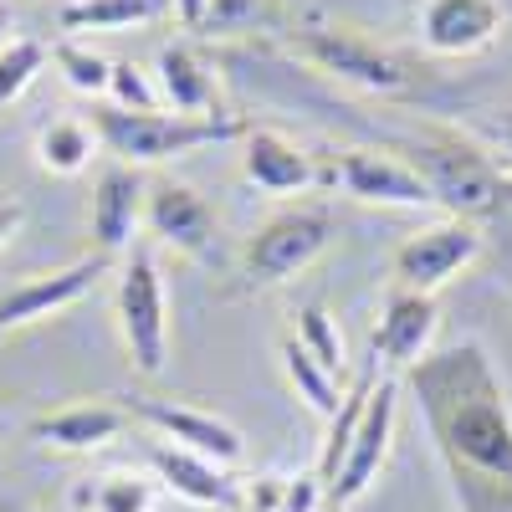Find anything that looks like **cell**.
<instances>
[{
    "label": "cell",
    "mask_w": 512,
    "mask_h": 512,
    "mask_svg": "<svg viewBox=\"0 0 512 512\" xmlns=\"http://www.w3.org/2000/svg\"><path fill=\"white\" fill-rule=\"evenodd\" d=\"M441 456L472 512H512V410L477 344L431 354L415 369Z\"/></svg>",
    "instance_id": "1"
},
{
    "label": "cell",
    "mask_w": 512,
    "mask_h": 512,
    "mask_svg": "<svg viewBox=\"0 0 512 512\" xmlns=\"http://www.w3.org/2000/svg\"><path fill=\"white\" fill-rule=\"evenodd\" d=\"M93 134H98V149L113 154V164H128V169H154V164H169L180 154H195L205 144H226V139H241L246 123H236L231 113L226 118H180V113H123V108H98L93 113Z\"/></svg>",
    "instance_id": "2"
},
{
    "label": "cell",
    "mask_w": 512,
    "mask_h": 512,
    "mask_svg": "<svg viewBox=\"0 0 512 512\" xmlns=\"http://www.w3.org/2000/svg\"><path fill=\"white\" fill-rule=\"evenodd\" d=\"M410 164H415V175L431 185L436 205L456 221L497 216L512 200V180L502 175V164L461 134H425L410 149Z\"/></svg>",
    "instance_id": "3"
},
{
    "label": "cell",
    "mask_w": 512,
    "mask_h": 512,
    "mask_svg": "<svg viewBox=\"0 0 512 512\" xmlns=\"http://www.w3.org/2000/svg\"><path fill=\"white\" fill-rule=\"evenodd\" d=\"M292 52L303 57L308 67L349 82L359 93H374V98H405L415 88V67L410 57L379 47L364 31L354 26H333V21H308L292 31Z\"/></svg>",
    "instance_id": "4"
},
{
    "label": "cell",
    "mask_w": 512,
    "mask_h": 512,
    "mask_svg": "<svg viewBox=\"0 0 512 512\" xmlns=\"http://www.w3.org/2000/svg\"><path fill=\"white\" fill-rule=\"evenodd\" d=\"M113 318H118L128 364L144 379H159L169 369V287L149 251L123 256L118 282H113Z\"/></svg>",
    "instance_id": "5"
},
{
    "label": "cell",
    "mask_w": 512,
    "mask_h": 512,
    "mask_svg": "<svg viewBox=\"0 0 512 512\" xmlns=\"http://www.w3.org/2000/svg\"><path fill=\"white\" fill-rule=\"evenodd\" d=\"M333 210L328 205H292V210H277L267 226H256V236L246 241L241 251V277L246 287H282L292 282L297 272H308L318 256L333 246Z\"/></svg>",
    "instance_id": "6"
},
{
    "label": "cell",
    "mask_w": 512,
    "mask_h": 512,
    "mask_svg": "<svg viewBox=\"0 0 512 512\" xmlns=\"http://www.w3.org/2000/svg\"><path fill=\"white\" fill-rule=\"evenodd\" d=\"M395 431H400V384L395 374L374 384V395L364 405V420L344 451V466L338 477L328 482V512H349L354 502H364L379 482V472L390 466V451H395Z\"/></svg>",
    "instance_id": "7"
},
{
    "label": "cell",
    "mask_w": 512,
    "mask_h": 512,
    "mask_svg": "<svg viewBox=\"0 0 512 512\" xmlns=\"http://www.w3.org/2000/svg\"><path fill=\"white\" fill-rule=\"evenodd\" d=\"M482 256V231L477 221H456V216H441L431 226H420L415 236H405L390 256V277L395 287L405 292H425L436 297L451 277H461Z\"/></svg>",
    "instance_id": "8"
},
{
    "label": "cell",
    "mask_w": 512,
    "mask_h": 512,
    "mask_svg": "<svg viewBox=\"0 0 512 512\" xmlns=\"http://www.w3.org/2000/svg\"><path fill=\"white\" fill-rule=\"evenodd\" d=\"M134 420H144L149 431H159V441L169 446H180V451H195L205 461H216V466H236L246 461V436L236 431L231 420L221 415H210L200 405H180V400H159V395H128L123 405Z\"/></svg>",
    "instance_id": "9"
},
{
    "label": "cell",
    "mask_w": 512,
    "mask_h": 512,
    "mask_svg": "<svg viewBox=\"0 0 512 512\" xmlns=\"http://www.w3.org/2000/svg\"><path fill=\"white\" fill-rule=\"evenodd\" d=\"M328 185L344 190L359 205H390V210H431L436 195L415 175L410 159L379 154V149H344L328 164Z\"/></svg>",
    "instance_id": "10"
},
{
    "label": "cell",
    "mask_w": 512,
    "mask_h": 512,
    "mask_svg": "<svg viewBox=\"0 0 512 512\" xmlns=\"http://www.w3.org/2000/svg\"><path fill=\"white\" fill-rule=\"evenodd\" d=\"M436 333H441V308L436 297L425 292H405V287H390L384 292V308H379V323H374V369L384 374H400V369H420L436 349Z\"/></svg>",
    "instance_id": "11"
},
{
    "label": "cell",
    "mask_w": 512,
    "mask_h": 512,
    "mask_svg": "<svg viewBox=\"0 0 512 512\" xmlns=\"http://www.w3.org/2000/svg\"><path fill=\"white\" fill-rule=\"evenodd\" d=\"M108 272V256H77V262L57 267V272H41V277H26L21 287L0 292V338L16 333V328H31V323H47L67 308H77L82 297L98 287V277Z\"/></svg>",
    "instance_id": "12"
},
{
    "label": "cell",
    "mask_w": 512,
    "mask_h": 512,
    "mask_svg": "<svg viewBox=\"0 0 512 512\" xmlns=\"http://www.w3.org/2000/svg\"><path fill=\"white\" fill-rule=\"evenodd\" d=\"M241 180L262 195H313L328 185V169L282 128H246L241 134Z\"/></svg>",
    "instance_id": "13"
},
{
    "label": "cell",
    "mask_w": 512,
    "mask_h": 512,
    "mask_svg": "<svg viewBox=\"0 0 512 512\" xmlns=\"http://www.w3.org/2000/svg\"><path fill=\"white\" fill-rule=\"evenodd\" d=\"M420 47L431 57H477L507 26L502 0H420Z\"/></svg>",
    "instance_id": "14"
},
{
    "label": "cell",
    "mask_w": 512,
    "mask_h": 512,
    "mask_svg": "<svg viewBox=\"0 0 512 512\" xmlns=\"http://www.w3.org/2000/svg\"><path fill=\"white\" fill-rule=\"evenodd\" d=\"M144 226L175 246L190 262H210L216 256V236H221V221L210 200L195 190V185H180V180H159L149 185V200H144Z\"/></svg>",
    "instance_id": "15"
},
{
    "label": "cell",
    "mask_w": 512,
    "mask_h": 512,
    "mask_svg": "<svg viewBox=\"0 0 512 512\" xmlns=\"http://www.w3.org/2000/svg\"><path fill=\"white\" fill-rule=\"evenodd\" d=\"M144 200H149V185H144V169H128V164H108L103 175L93 180V205H88V231H93V246L98 256H123L134 246V231L144 221Z\"/></svg>",
    "instance_id": "16"
},
{
    "label": "cell",
    "mask_w": 512,
    "mask_h": 512,
    "mask_svg": "<svg viewBox=\"0 0 512 512\" xmlns=\"http://www.w3.org/2000/svg\"><path fill=\"white\" fill-rule=\"evenodd\" d=\"M128 415L123 405L113 400H77V405H62V410H47L31 420V441L41 451H62V456H93L103 446H113L123 431H128Z\"/></svg>",
    "instance_id": "17"
},
{
    "label": "cell",
    "mask_w": 512,
    "mask_h": 512,
    "mask_svg": "<svg viewBox=\"0 0 512 512\" xmlns=\"http://www.w3.org/2000/svg\"><path fill=\"white\" fill-rule=\"evenodd\" d=\"M149 472L159 477L164 492H175L195 507H226L236 512V492H241V477L231 472V466H216V461H205L195 451H180V446H169V441H154L149 446Z\"/></svg>",
    "instance_id": "18"
},
{
    "label": "cell",
    "mask_w": 512,
    "mask_h": 512,
    "mask_svg": "<svg viewBox=\"0 0 512 512\" xmlns=\"http://www.w3.org/2000/svg\"><path fill=\"white\" fill-rule=\"evenodd\" d=\"M154 82H159V103H169V113L180 118H226L221 113V88H216V72H210L195 47L185 41H169L154 57Z\"/></svg>",
    "instance_id": "19"
},
{
    "label": "cell",
    "mask_w": 512,
    "mask_h": 512,
    "mask_svg": "<svg viewBox=\"0 0 512 512\" xmlns=\"http://www.w3.org/2000/svg\"><path fill=\"white\" fill-rule=\"evenodd\" d=\"M164 497L154 472H134V466H113V472L82 477L72 487V512H154Z\"/></svg>",
    "instance_id": "20"
},
{
    "label": "cell",
    "mask_w": 512,
    "mask_h": 512,
    "mask_svg": "<svg viewBox=\"0 0 512 512\" xmlns=\"http://www.w3.org/2000/svg\"><path fill=\"white\" fill-rule=\"evenodd\" d=\"M277 364H282V379L292 384V395L303 400L318 420H333V415H338V405H344V384H338L303 344H297L292 333L277 344Z\"/></svg>",
    "instance_id": "21"
},
{
    "label": "cell",
    "mask_w": 512,
    "mask_h": 512,
    "mask_svg": "<svg viewBox=\"0 0 512 512\" xmlns=\"http://www.w3.org/2000/svg\"><path fill=\"white\" fill-rule=\"evenodd\" d=\"M93 149H98V134L82 118H47L36 128V164L47 175H62V180L82 175L93 164Z\"/></svg>",
    "instance_id": "22"
},
{
    "label": "cell",
    "mask_w": 512,
    "mask_h": 512,
    "mask_svg": "<svg viewBox=\"0 0 512 512\" xmlns=\"http://www.w3.org/2000/svg\"><path fill=\"white\" fill-rule=\"evenodd\" d=\"M169 16V0H67L57 11L62 31H134Z\"/></svg>",
    "instance_id": "23"
},
{
    "label": "cell",
    "mask_w": 512,
    "mask_h": 512,
    "mask_svg": "<svg viewBox=\"0 0 512 512\" xmlns=\"http://www.w3.org/2000/svg\"><path fill=\"white\" fill-rule=\"evenodd\" d=\"M292 338L303 344L338 384L349 379V349H344V333H338V318L323 308V303H303L297 308V323H292Z\"/></svg>",
    "instance_id": "24"
},
{
    "label": "cell",
    "mask_w": 512,
    "mask_h": 512,
    "mask_svg": "<svg viewBox=\"0 0 512 512\" xmlns=\"http://www.w3.org/2000/svg\"><path fill=\"white\" fill-rule=\"evenodd\" d=\"M369 395H374V374H359L349 390H344V405H338V415L328 420V441H323V456H318V477H323V482H333L338 466H344V451H349L359 420H364Z\"/></svg>",
    "instance_id": "25"
},
{
    "label": "cell",
    "mask_w": 512,
    "mask_h": 512,
    "mask_svg": "<svg viewBox=\"0 0 512 512\" xmlns=\"http://www.w3.org/2000/svg\"><path fill=\"white\" fill-rule=\"evenodd\" d=\"M52 47L36 36H11L6 47H0V108H11L31 82L41 77V67H47Z\"/></svg>",
    "instance_id": "26"
},
{
    "label": "cell",
    "mask_w": 512,
    "mask_h": 512,
    "mask_svg": "<svg viewBox=\"0 0 512 512\" xmlns=\"http://www.w3.org/2000/svg\"><path fill=\"white\" fill-rule=\"evenodd\" d=\"M52 62H57V72L67 77L72 93L108 98V72H113V62L98 57L93 47H82V41H57V47H52Z\"/></svg>",
    "instance_id": "27"
},
{
    "label": "cell",
    "mask_w": 512,
    "mask_h": 512,
    "mask_svg": "<svg viewBox=\"0 0 512 512\" xmlns=\"http://www.w3.org/2000/svg\"><path fill=\"white\" fill-rule=\"evenodd\" d=\"M108 103L123 113H159V82L154 72H144L139 62H113L108 72Z\"/></svg>",
    "instance_id": "28"
},
{
    "label": "cell",
    "mask_w": 512,
    "mask_h": 512,
    "mask_svg": "<svg viewBox=\"0 0 512 512\" xmlns=\"http://www.w3.org/2000/svg\"><path fill=\"white\" fill-rule=\"evenodd\" d=\"M262 21H267V0H210V11H205V36L256 31Z\"/></svg>",
    "instance_id": "29"
},
{
    "label": "cell",
    "mask_w": 512,
    "mask_h": 512,
    "mask_svg": "<svg viewBox=\"0 0 512 512\" xmlns=\"http://www.w3.org/2000/svg\"><path fill=\"white\" fill-rule=\"evenodd\" d=\"M277 512H328V482L318 477V466L282 477V507Z\"/></svg>",
    "instance_id": "30"
},
{
    "label": "cell",
    "mask_w": 512,
    "mask_h": 512,
    "mask_svg": "<svg viewBox=\"0 0 512 512\" xmlns=\"http://www.w3.org/2000/svg\"><path fill=\"white\" fill-rule=\"evenodd\" d=\"M282 507V477L262 472V477H241L236 492V512H277Z\"/></svg>",
    "instance_id": "31"
},
{
    "label": "cell",
    "mask_w": 512,
    "mask_h": 512,
    "mask_svg": "<svg viewBox=\"0 0 512 512\" xmlns=\"http://www.w3.org/2000/svg\"><path fill=\"white\" fill-rule=\"evenodd\" d=\"M169 11L180 16L185 31H205V11H210V0H169Z\"/></svg>",
    "instance_id": "32"
},
{
    "label": "cell",
    "mask_w": 512,
    "mask_h": 512,
    "mask_svg": "<svg viewBox=\"0 0 512 512\" xmlns=\"http://www.w3.org/2000/svg\"><path fill=\"white\" fill-rule=\"evenodd\" d=\"M21 221H26V210H21V200H0V251L11 246V236L21 231Z\"/></svg>",
    "instance_id": "33"
},
{
    "label": "cell",
    "mask_w": 512,
    "mask_h": 512,
    "mask_svg": "<svg viewBox=\"0 0 512 512\" xmlns=\"http://www.w3.org/2000/svg\"><path fill=\"white\" fill-rule=\"evenodd\" d=\"M502 139H507V149H512V98H507V108H502Z\"/></svg>",
    "instance_id": "34"
},
{
    "label": "cell",
    "mask_w": 512,
    "mask_h": 512,
    "mask_svg": "<svg viewBox=\"0 0 512 512\" xmlns=\"http://www.w3.org/2000/svg\"><path fill=\"white\" fill-rule=\"evenodd\" d=\"M6 41H11V11L0 6V47H6Z\"/></svg>",
    "instance_id": "35"
},
{
    "label": "cell",
    "mask_w": 512,
    "mask_h": 512,
    "mask_svg": "<svg viewBox=\"0 0 512 512\" xmlns=\"http://www.w3.org/2000/svg\"><path fill=\"white\" fill-rule=\"evenodd\" d=\"M0 512H31V507H21V502H0Z\"/></svg>",
    "instance_id": "36"
}]
</instances>
